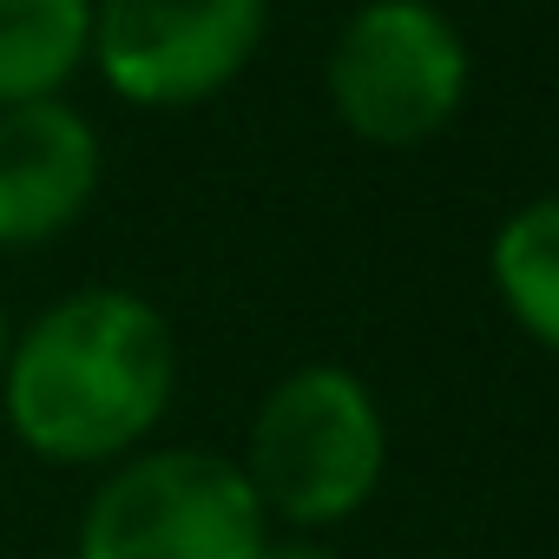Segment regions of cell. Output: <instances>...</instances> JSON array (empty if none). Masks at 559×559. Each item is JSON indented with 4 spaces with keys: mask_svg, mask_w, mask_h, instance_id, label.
<instances>
[{
    "mask_svg": "<svg viewBox=\"0 0 559 559\" xmlns=\"http://www.w3.org/2000/svg\"><path fill=\"white\" fill-rule=\"evenodd\" d=\"M178 395L171 317L119 284H80L34 310L0 362V421L40 467L139 454Z\"/></svg>",
    "mask_w": 559,
    "mask_h": 559,
    "instance_id": "cell-1",
    "label": "cell"
},
{
    "mask_svg": "<svg viewBox=\"0 0 559 559\" xmlns=\"http://www.w3.org/2000/svg\"><path fill=\"white\" fill-rule=\"evenodd\" d=\"M257 507L290 533L343 526L369 507L389 467V428L362 376L336 362H304L276 382L243 435L237 454Z\"/></svg>",
    "mask_w": 559,
    "mask_h": 559,
    "instance_id": "cell-2",
    "label": "cell"
},
{
    "mask_svg": "<svg viewBox=\"0 0 559 559\" xmlns=\"http://www.w3.org/2000/svg\"><path fill=\"white\" fill-rule=\"evenodd\" d=\"M263 539L270 513L237 454L171 441L99 467L73 526V559H257Z\"/></svg>",
    "mask_w": 559,
    "mask_h": 559,
    "instance_id": "cell-3",
    "label": "cell"
},
{
    "mask_svg": "<svg viewBox=\"0 0 559 559\" xmlns=\"http://www.w3.org/2000/svg\"><path fill=\"white\" fill-rule=\"evenodd\" d=\"M330 112L376 152L428 145L467 99V40L428 0L356 8L323 67Z\"/></svg>",
    "mask_w": 559,
    "mask_h": 559,
    "instance_id": "cell-4",
    "label": "cell"
},
{
    "mask_svg": "<svg viewBox=\"0 0 559 559\" xmlns=\"http://www.w3.org/2000/svg\"><path fill=\"white\" fill-rule=\"evenodd\" d=\"M270 34V0H93L86 67L139 112H191L230 93Z\"/></svg>",
    "mask_w": 559,
    "mask_h": 559,
    "instance_id": "cell-5",
    "label": "cell"
},
{
    "mask_svg": "<svg viewBox=\"0 0 559 559\" xmlns=\"http://www.w3.org/2000/svg\"><path fill=\"white\" fill-rule=\"evenodd\" d=\"M106 185L99 126L67 99L0 106V257L53 250Z\"/></svg>",
    "mask_w": 559,
    "mask_h": 559,
    "instance_id": "cell-6",
    "label": "cell"
},
{
    "mask_svg": "<svg viewBox=\"0 0 559 559\" xmlns=\"http://www.w3.org/2000/svg\"><path fill=\"white\" fill-rule=\"evenodd\" d=\"M93 0H0V106L53 99L86 73Z\"/></svg>",
    "mask_w": 559,
    "mask_h": 559,
    "instance_id": "cell-7",
    "label": "cell"
},
{
    "mask_svg": "<svg viewBox=\"0 0 559 559\" xmlns=\"http://www.w3.org/2000/svg\"><path fill=\"white\" fill-rule=\"evenodd\" d=\"M487 270H493V290H500L507 317L559 356V191L520 204L493 230Z\"/></svg>",
    "mask_w": 559,
    "mask_h": 559,
    "instance_id": "cell-8",
    "label": "cell"
},
{
    "mask_svg": "<svg viewBox=\"0 0 559 559\" xmlns=\"http://www.w3.org/2000/svg\"><path fill=\"white\" fill-rule=\"evenodd\" d=\"M257 559H343L336 546H323L317 533H270L257 546Z\"/></svg>",
    "mask_w": 559,
    "mask_h": 559,
    "instance_id": "cell-9",
    "label": "cell"
},
{
    "mask_svg": "<svg viewBox=\"0 0 559 559\" xmlns=\"http://www.w3.org/2000/svg\"><path fill=\"white\" fill-rule=\"evenodd\" d=\"M8 343H14V323H8V310H0V362H8Z\"/></svg>",
    "mask_w": 559,
    "mask_h": 559,
    "instance_id": "cell-10",
    "label": "cell"
}]
</instances>
